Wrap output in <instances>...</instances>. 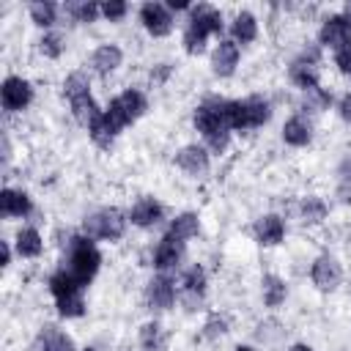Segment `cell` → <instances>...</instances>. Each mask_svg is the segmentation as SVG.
Returning <instances> with one entry per match:
<instances>
[{"mask_svg":"<svg viewBox=\"0 0 351 351\" xmlns=\"http://www.w3.org/2000/svg\"><path fill=\"white\" fill-rule=\"evenodd\" d=\"M99 263H101V255H99L96 244H93L88 236H74V239L69 241V255H66V261H63V269H66L82 288L93 280V274L99 271Z\"/></svg>","mask_w":351,"mask_h":351,"instance_id":"1","label":"cell"},{"mask_svg":"<svg viewBox=\"0 0 351 351\" xmlns=\"http://www.w3.org/2000/svg\"><path fill=\"white\" fill-rule=\"evenodd\" d=\"M126 230V217L123 211L118 208H101L96 214H90L85 219V233L88 239H107V241H115L121 239Z\"/></svg>","mask_w":351,"mask_h":351,"instance_id":"2","label":"cell"},{"mask_svg":"<svg viewBox=\"0 0 351 351\" xmlns=\"http://www.w3.org/2000/svg\"><path fill=\"white\" fill-rule=\"evenodd\" d=\"M195 126L203 134H208V132H214L219 126H228L230 129V123H228V99H217V96L214 99H206L195 110Z\"/></svg>","mask_w":351,"mask_h":351,"instance_id":"3","label":"cell"},{"mask_svg":"<svg viewBox=\"0 0 351 351\" xmlns=\"http://www.w3.org/2000/svg\"><path fill=\"white\" fill-rule=\"evenodd\" d=\"M0 99H3V107H5L8 112H16V110H22V107L30 104L33 88H30V82L22 80V77H5V80H3V88H0Z\"/></svg>","mask_w":351,"mask_h":351,"instance_id":"4","label":"cell"},{"mask_svg":"<svg viewBox=\"0 0 351 351\" xmlns=\"http://www.w3.org/2000/svg\"><path fill=\"white\" fill-rule=\"evenodd\" d=\"M140 19L151 36H167L173 30V16H170L167 5H162V3H145L140 8Z\"/></svg>","mask_w":351,"mask_h":351,"instance_id":"5","label":"cell"},{"mask_svg":"<svg viewBox=\"0 0 351 351\" xmlns=\"http://www.w3.org/2000/svg\"><path fill=\"white\" fill-rule=\"evenodd\" d=\"M310 277H313L315 288H321V291H335V288L340 285L343 271H340V263H337L332 255H321V258L313 263Z\"/></svg>","mask_w":351,"mask_h":351,"instance_id":"6","label":"cell"},{"mask_svg":"<svg viewBox=\"0 0 351 351\" xmlns=\"http://www.w3.org/2000/svg\"><path fill=\"white\" fill-rule=\"evenodd\" d=\"M318 55L315 52H304L299 60H293L291 66V80L293 85H299L302 90H313L318 88Z\"/></svg>","mask_w":351,"mask_h":351,"instance_id":"7","label":"cell"},{"mask_svg":"<svg viewBox=\"0 0 351 351\" xmlns=\"http://www.w3.org/2000/svg\"><path fill=\"white\" fill-rule=\"evenodd\" d=\"M321 44L324 47H332V49H340L348 38H351V27H348V16L343 14H335L329 16L324 25H321V33H318Z\"/></svg>","mask_w":351,"mask_h":351,"instance_id":"8","label":"cell"},{"mask_svg":"<svg viewBox=\"0 0 351 351\" xmlns=\"http://www.w3.org/2000/svg\"><path fill=\"white\" fill-rule=\"evenodd\" d=\"M181 258H184V241H178V239H173V236L167 233V236L159 241L156 252H154V266L162 269V271H167V269H176V266L181 263Z\"/></svg>","mask_w":351,"mask_h":351,"instance_id":"9","label":"cell"},{"mask_svg":"<svg viewBox=\"0 0 351 351\" xmlns=\"http://www.w3.org/2000/svg\"><path fill=\"white\" fill-rule=\"evenodd\" d=\"M145 299H148L151 307L167 310V307L173 304V299H176V285H173V280H170L167 274L154 277V280L148 282V288H145Z\"/></svg>","mask_w":351,"mask_h":351,"instance_id":"10","label":"cell"},{"mask_svg":"<svg viewBox=\"0 0 351 351\" xmlns=\"http://www.w3.org/2000/svg\"><path fill=\"white\" fill-rule=\"evenodd\" d=\"M176 165H178L184 173H189V176H203V173L208 170V154H206V148H200V145H186V148L178 151Z\"/></svg>","mask_w":351,"mask_h":351,"instance_id":"11","label":"cell"},{"mask_svg":"<svg viewBox=\"0 0 351 351\" xmlns=\"http://www.w3.org/2000/svg\"><path fill=\"white\" fill-rule=\"evenodd\" d=\"M189 27L197 30V33H203V36L208 38L211 33H219V30H222V14H219L217 8H211V5H197V8L192 11Z\"/></svg>","mask_w":351,"mask_h":351,"instance_id":"12","label":"cell"},{"mask_svg":"<svg viewBox=\"0 0 351 351\" xmlns=\"http://www.w3.org/2000/svg\"><path fill=\"white\" fill-rule=\"evenodd\" d=\"M236 63H239V44L236 41H219V47L214 49V58H211V66L219 77H230L236 71Z\"/></svg>","mask_w":351,"mask_h":351,"instance_id":"13","label":"cell"},{"mask_svg":"<svg viewBox=\"0 0 351 351\" xmlns=\"http://www.w3.org/2000/svg\"><path fill=\"white\" fill-rule=\"evenodd\" d=\"M30 208H33V203L25 192H19V189L0 192V214L3 217H25V214H30Z\"/></svg>","mask_w":351,"mask_h":351,"instance_id":"14","label":"cell"},{"mask_svg":"<svg viewBox=\"0 0 351 351\" xmlns=\"http://www.w3.org/2000/svg\"><path fill=\"white\" fill-rule=\"evenodd\" d=\"M241 104H244V129H255L271 118V107L263 96H250Z\"/></svg>","mask_w":351,"mask_h":351,"instance_id":"15","label":"cell"},{"mask_svg":"<svg viewBox=\"0 0 351 351\" xmlns=\"http://www.w3.org/2000/svg\"><path fill=\"white\" fill-rule=\"evenodd\" d=\"M129 219H132L134 225H140V228H151V225H156V222L162 219V206H159L154 197H143V200H137V203L132 206Z\"/></svg>","mask_w":351,"mask_h":351,"instance_id":"16","label":"cell"},{"mask_svg":"<svg viewBox=\"0 0 351 351\" xmlns=\"http://www.w3.org/2000/svg\"><path fill=\"white\" fill-rule=\"evenodd\" d=\"M282 233H285V225H282V219H280L277 214H266V217H261L258 225H255V236H258V241L266 244V247L280 244V241H282Z\"/></svg>","mask_w":351,"mask_h":351,"instance_id":"17","label":"cell"},{"mask_svg":"<svg viewBox=\"0 0 351 351\" xmlns=\"http://www.w3.org/2000/svg\"><path fill=\"white\" fill-rule=\"evenodd\" d=\"M36 351H74V343L58 326H44V332L36 340Z\"/></svg>","mask_w":351,"mask_h":351,"instance_id":"18","label":"cell"},{"mask_svg":"<svg viewBox=\"0 0 351 351\" xmlns=\"http://www.w3.org/2000/svg\"><path fill=\"white\" fill-rule=\"evenodd\" d=\"M310 137H313L310 121H304L302 115H293V118L285 121V126H282V140H285L288 145H307Z\"/></svg>","mask_w":351,"mask_h":351,"instance_id":"19","label":"cell"},{"mask_svg":"<svg viewBox=\"0 0 351 351\" xmlns=\"http://www.w3.org/2000/svg\"><path fill=\"white\" fill-rule=\"evenodd\" d=\"M121 60H123V52H121L115 44H101V47L93 52V58H90V63H93V69H96L99 74L115 71V69L121 66Z\"/></svg>","mask_w":351,"mask_h":351,"instance_id":"20","label":"cell"},{"mask_svg":"<svg viewBox=\"0 0 351 351\" xmlns=\"http://www.w3.org/2000/svg\"><path fill=\"white\" fill-rule=\"evenodd\" d=\"M230 33H233V41H241V44L255 41V36H258V22H255V16H252L250 11H241V14L233 19Z\"/></svg>","mask_w":351,"mask_h":351,"instance_id":"21","label":"cell"},{"mask_svg":"<svg viewBox=\"0 0 351 351\" xmlns=\"http://www.w3.org/2000/svg\"><path fill=\"white\" fill-rule=\"evenodd\" d=\"M71 110H74V118H77L80 123H85V126H90V123L104 112V110L96 107V101H93L90 93H82V96L71 99Z\"/></svg>","mask_w":351,"mask_h":351,"instance_id":"22","label":"cell"},{"mask_svg":"<svg viewBox=\"0 0 351 351\" xmlns=\"http://www.w3.org/2000/svg\"><path fill=\"white\" fill-rule=\"evenodd\" d=\"M88 132H90V140L99 145V148H110L112 145V140H115V134H118V129L107 121V115L101 112L90 126H88Z\"/></svg>","mask_w":351,"mask_h":351,"instance_id":"23","label":"cell"},{"mask_svg":"<svg viewBox=\"0 0 351 351\" xmlns=\"http://www.w3.org/2000/svg\"><path fill=\"white\" fill-rule=\"evenodd\" d=\"M41 236H38V230L36 228H22L19 233H16V252L22 255V258H36L38 252H41Z\"/></svg>","mask_w":351,"mask_h":351,"instance_id":"24","label":"cell"},{"mask_svg":"<svg viewBox=\"0 0 351 351\" xmlns=\"http://www.w3.org/2000/svg\"><path fill=\"white\" fill-rule=\"evenodd\" d=\"M49 291H52V296L55 299H60V296H71V293H80L82 291V285L66 271V269H60V271H55L52 277H49Z\"/></svg>","mask_w":351,"mask_h":351,"instance_id":"25","label":"cell"},{"mask_svg":"<svg viewBox=\"0 0 351 351\" xmlns=\"http://www.w3.org/2000/svg\"><path fill=\"white\" fill-rule=\"evenodd\" d=\"M118 101H121V107H123V112L129 115V121H137L145 110H148V101H145V96L140 93V90H123L121 96H118Z\"/></svg>","mask_w":351,"mask_h":351,"instance_id":"26","label":"cell"},{"mask_svg":"<svg viewBox=\"0 0 351 351\" xmlns=\"http://www.w3.org/2000/svg\"><path fill=\"white\" fill-rule=\"evenodd\" d=\"M197 217L192 214V211H186V214H178L176 219H173V225H170V236L173 239H178V241H184V239H192L195 233H197Z\"/></svg>","mask_w":351,"mask_h":351,"instance_id":"27","label":"cell"},{"mask_svg":"<svg viewBox=\"0 0 351 351\" xmlns=\"http://www.w3.org/2000/svg\"><path fill=\"white\" fill-rule=\"evenodd\" d=\"M261 285H263V302H266L269 307L282 304V299H285V282H282L277 274H266Z\"/></svg>","mask_w":351,"mask_h":351,"instance_id":"28","label":"cell"},{"mask_svg":"<svg viewBox=\"0 0 351 351\" xmlns=\"http://www.w3.org/2000/svg\"><path fill=\"white\" fill-rule=\"evenodd\" d=\"M140 346L143 351H165V337H162V326L156 321L145 324L140 329Z\"/></svg>","mask_w":351,"mask_h":351,"instance_id":"29","label":"cell"},{"mask_svg":"<svg viewBox=\"0 0 351 351\" xmlns=\"http://www.w3.org/2000/svg\"><path fill=\"white\" fill-rule=\"evenodd\" d=\"M55 3H49V0H36V3H30V16H33V22L36 25H41V27H49L52 22H55Z\"/></svg>","mask_w":351,"mask_h":351,"instance_id":"30","label":"cell"},{"mask_svg":"<svg viewBox=\"0 0 351 351\" xmlns=\"http://www.w3.org/2000/svg\"><path fill=\"white\" fill-rule=\"evenodd\" d=\"M55 302H58V313H60L63 318H77V315H82V313H85V302H82V296H80V293L60 296V299H55Z\"/></svg>","mask_w":351,"mask_h":351,"instance_id":"31","label":"cell"},{"mask_svg":"<svg viewBox=\"0 0 351 351\" xmlns=\"http://www.w3.org/2000/svg\"><path fill=\"white\" fill-rule=\"evenodd\" d=\"M184 288H186V293H192V296H203V291H206V271H203L200 266H192V269L184 274Z\"/></svg>","mask_w":351,"mask_h":351,"instance_id":"32","label":"cell"},{"mask_svg":"<svg viewBox=\"0 0 351 351\" xmlns=\"http://www.w3.org/2000/svg\"><path fill=\"white\" fill-rule=\"evenodd\" d=\"M88 88H90V82H88V77H85L82 71L71 74V77L63 82V93L69 96V101H71V99H77V96H82V93H90Z\"/></svg>","mask_w":351,"mask_h":351,"instance_id":"33","label":"cell"},{"mask_svg":"<svg viewBox=\"0 0 351 351\" xmlns=\"http://www.w3.org/2000/svg\"><path fill=\"white\" fill-rule=\"evenodd\" d=\"M302 217H304V222H321V219L326 217V206H324V200H318V197H307V200L302 203Z\"/></svg>","mask_w":351,"mask_h":351,"instance_id":"34","label":"cell"},{"mask_svg":"<svg viewBox=\"0 0 351 351\" xmlns=\"http://www.w3.org/2000/svg\"><path fill=\"white\" fill-rule=\"evenodd\" d=\"M66 8H69V14H71L77 22H93V19H96V14L101 11V8H99V5H93V3H69Z\"/></svg>","mask_w":351,"mask_h":351,"instance_id":"35","label":"cell"},{"mask_svg":"<svg viewBox=\"0 0 351 351\" xmlns=\"http://www.w3.org/2000/svg\"><path fill=\"white\" fill-rule=\"evenodd\" d=\"M184 49H186L189 55H200V52L206 49V36L197 33V30H192V27L186 25V30H184Z\"/></svg>","mask_w":351,"mask_h":351,"instance_id":"36","label":"cell"},{"mask_svg":"<svg viewBox=\"0 0 351 351\" xmlns=\"http://www.w3.org/2000/svg\"><path fill=\"white\" fill-rule=\"evenodd\" d=\"M38 49L47 55V58H60L63 52V38L58 33H47L41 41H38Z\"/></svg>","mask_w":351,"mask_h":351,"instance_id":"37","label":"cell"},{"mask_svg":"<svg viewBox=\"0 0 351 351\" xmlns=\"http://www.w3.org/2000/svg\"><path fill=\"white\" fill-rule=\"evenodd\" d=\"M304 101H307V107H313L315 112H321V110L329 107L332 96H329L324 88H313V90H304Z\"/></svg>","mask_w":351,"mask_h":351,"instance_id":"38","label":"cell"},{"mask_svg":"<svg viewBox=\"0 0 351 351\" xmlns=\"http://www.w3.org/2000/svg\"><path fill=\"white\" fill-rule=\"evenodd\" d=\"M206 143H208V148L211 151H225L228 148V143H230V129L228 126H219V129H214V132H208L206 134Z\"/></svg>","mask_w":351,"mask_h":351,"instance_id":"39","label":"cell"},{"mask_svg":"<svg viewBox=\"0 0 351 351\" xmlns=\"http://www.w3.org/2000/svg\"><path fill=\"white\" fill-rule=\"evenodd\" d=\"M126 3H121V0H110V3H104L101 5V14L110 19V22H118V19H123L126 16Z\"/></svg>","mask_w":351,"mask_h":351,"instance_id":"40","label":"cell"},{"mask_svg":"<svg viewBox=\"0 0 351 351\" xmlns=\"http://www.w3.org/2000/svg\"><path fill=\"white\" fill-rule=\"evenodd\" d=\"M335 63H337V69L343 74H351V38L340 49H335Z\"/></svg>","mask_w":351,"mask_h":351,"instance_id":"41","label":"cell"},{"mask_svg":"<svg viewBox=\"0 0 351 351\" xmlns=\"http://www.w3.org/2000/svg\"><path fill=\"white\" fill-rule=\"evenodd\" d=\"M222 332H225V321L214 315V318L206 324V335H208V337H217V335H222Z\"/></svg>","mask_w":351,"mask_h":351,"instance_id":"42","label":"cell"},{"mask_svg":"<svg viewBox=\"0 0 351 351\" xmlns=\"http://www.w3.org/2000/svg\"><path fill=\"white\" fill-rule=\"evenodd\" d=\"M337 110H340V118L351 123V93H346V96L337 101Z\"/></svg>","mask_w":351,"mask_h":351,"instance_id":"43","label":"cell"},{"mask_svg":"<svg viewBox=\"0 0 351 351\" xmlns=\"http://www.w3.org/2000/svg\"><path fill=\"white\" fill-rule=\"evenodd\" d=\"M0 247H3V266H8V263H11V250H8V241H3Z\"/></svg>","mask_w":351,"mask_h":351,"instance_id":"44","label":"cell"},{"mask_svg":"<svg viewBox=\"0 0 351 351\" xmlns=\"http://www.w3.org/2000/svg\"><path fill=\"white\" fill-rule=\"evenodd\" d=\"M170 8H176V11H184V8H189V3H186V0H170Z\"/></svg>","mask_w":351,"mask_h":351,"instance_id":"45","label":"cell"},{"mask_svg":"<svg viewBox=\"0 0 351 351\" xmlns=\"http://www.w3.org/2000/svg\"><path fill=\"white\" fill-rule=\"evenodd\" d=\"M291 351H313V348L304 346V343H296V346H291Z\"/></svg>","mask_w":351,"mask_h":351,"instance_id":"46","label":"cell"},{"mask_svg":"<svg viewBox=\"0 0 351 351\" xmlns=\"http://www.w3.org/2000/svg\"><path fill=\"white\" fill-rule=\"evenodd\" d=\"M236 351H255V348H250V346H239Z\"/></svg>","mask_w":351,"mask_h":351,"instance_id":"47","label":"cell"},{"mask_svg":"<svg viewBox=\"0 0 351 351\" xmlns=\"http://www.w3.org/2000/svg\"><path fill=\"white\" fill-rule=\"evenodd\" d=\"M82 351H96V348H82Z\"/></svg>","mask_w":351,"mask_h":351,"instance_id":"48","label":"cell"},{"mask_svg":"<svg viewBox=\"0 0 351 351\" xmlns=\"http://www.w3.org/2000/svg\"><path fill=\"white\" fill-rule=\"evenodd\" d=\"M348 27H351V16H348Z\"/></svg>","mask_w":351,"mask_h":351,"instance_id":"49","label":"cell"}]
</instances>
